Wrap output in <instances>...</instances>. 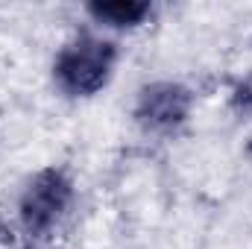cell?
Instances as JSON below:
<instances>
[{"label":"cell","instance_id":"obj_1","mask_svg":"<svg viewBox=\"0 0 252 249\" xmlns=\"http://www.w3.org/2000/svg\"><path fill=\"white\" fill-rule=\"evenodd\" d=\"M115 59L118 50L112 41H103L97 35H79L70 44H64L53 64L56 85L70 97H91L109 82Z\"/></svg>","mask_w":252,"mask_h":249},{"label":"cell","instance_id":"obj_2","mask_svg":"<svg viewBox=\"0 0 252 249\" xmlns=\"http://www.w3.org/2000/svg\"><path fill=\"white\" fill-rule=\"evenodd\" d=\"M73 199V185L59 167H47L32 176L21 196V223L30 235L50 232Z\"/></svg>","mask_w":252,"mask_h":249},{"label":"cell","instance_id":"obj_3","mask_svg":"<svg viewBox=\"0 0 252 249\" xmlns=\"http://www.w3.org/2000/svg\"><path fill=\"white\" fill-rule=\"evenodd\" d=\"M190 91L179 82H153L141 91L135 118L150 132H170L188 121Z\"/></svg>","mask_w":252,"mask_h":249},{"label":"cell","instance_id":"obj_4","mask_svg":"<svg viewBox=\"0 0 252 249\" xmlns=\"http://www.w3.org/2000/svg\"><path fill=\"white\" fill-rule=\"evenodd\" d=\"M153 12L147 0H106V3H88V15L106 27H138Z\"/></svg>","mask_w":252,"mask_h":249}]
</instances>
